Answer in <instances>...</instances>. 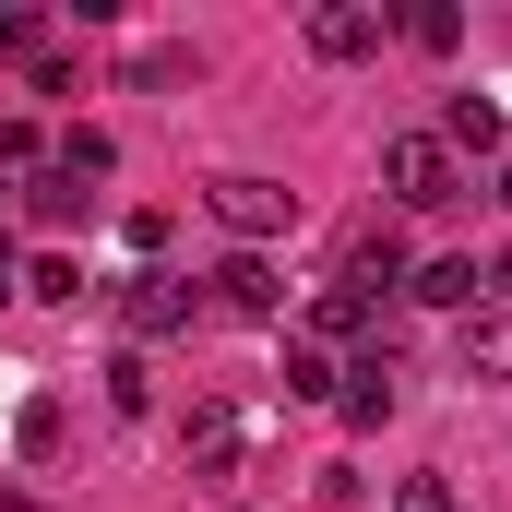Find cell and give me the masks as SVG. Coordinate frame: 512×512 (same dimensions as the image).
Here are the masks:
<instances>
[{"label": "cell", "instance_id": "obj_13", "mask_svg": "<svg viewBox=\"0 0 512 512\" xmlns=\"http://www.w3.org/2000/svg\"><path fill=\"white\" fill-rule=\"evenodd\" d=\"M441 143H453V155H489V143H501V108H489V96H453V108H441Z\"/></svg>", "mask_w": 512, "mask_h": 512}, {"label": "cell", "instance_id": "obj_24", "mask_svg": "<svg viewBox=\"0 0 512 512\" xmlns=\"http://www.w3.org/2000/svg\"><path fill=\"white\" fill-rule=\"evenodd\" d=\"M501 215H512V167H501Z\"/></svg>", "mask_w": 512, "mask_h": 512}, {"label": "cell", "instance_id": "obj_17", "mask_svg": "<svg viewBox=\"0 0 512 512\" xmlns=\"http://www.w3.org/2000/svg\"><path fill=\"white\" fill-rule=\"evenodd\" d=\"M286 405H334V358L322 346H286Z\"/></svg>", "mask_w": 512, "mask_h": 512}, {"label": "cell", "instance_id": "obj_10", "mask_svg": "<svg viewBox=\"0 0 512 512\" xmlns=\"http://www.w3.org/2000/svg\"><path fill=\"white\" fill-rule=\"evenodd\" d=\"M24 215H36V227H84V215H96V191H84L72 167H36V179H24Z\"/></svg>", "mask_w": 512, "mask_h": 512}, {"label": "cell", "instance_id": "obj_20", "mask_svg": "<svg viewBox=\"0 0 512 512\" xmlns=\"http://www.w3.org/2000/svg\"><path fill=\"white\" fill-rule=\"evenodd\" d=\"M24 48H36V12H24V0H0V60H24Z\"/></svg>", "mask_w": 512, "mask_h": 512}, {"label": "cell", "instance_id": "obj_6", "mask_svg": "<svg viewBox=\"0 0 512 512\" xmlns=\"http://www.w3.org/2000/svg\"><path fill=\"white\" fill-rule=\"evenodd\" d=\"M298 36H310V60H370V48H382V12H370V0H310Z\"/></svg>", "mask_w": 512, "mask_h": 512}, {"label": "cell", "instance_id": "obj_9", "mask_svg": "<svg viewBox=\"0 0 512 512\" xmlns=\"http://www.w3.org/2000/svg\"><path fill=\"white\" fill-rule=\"evenodd\" d=\"M405 298H429V310H489V274H477L465 251H441V262H417V286H405Z\"/></svg>", "mask_w": 512, "mask_h": 512}, {"label": "cell", "instance_id": "obj_5", "mask_svg": "<svg viewBox=\"0 0 512 512\" xmlns=\"http://www.w3.org/2000/svg\"><path fill=\"white\" fill-rule=\"evenodd\" d=\"M393 405H405V358H393V346H370V358L334 370V417H346V429H382Z\"/></svg>", "mask_w": 512, "mask_h": 512}, {"label": "cell", "instance_id": "obj_11", "mask_svg": "<svg viewBox=\"0 0 512 512\" xmlns=\"http://www.w3.org/2000/svg\"><path fill=\"white\" fill-rule=\"evenodd\" d=\"M465 382H512V310H465Z\"/></svg>", "mask_w": 512, "mask_h": 512}, {"label": "cell", "instance_id": "obj_22", "mask_svg": "<svg viewBox=\"0 0 512 512\" xmlns=\"http://www.w3.org/2000/svg\"><path fill=\"white\" fill-rule=\"evenodd\" d=\"M489 310H512V251H501V262H489Z\"/></svg>", "mask_w": 512, "mask_h": 512}, {"label": "cell", "instance_id": "obj_14", "mask_svg": "<svg viewBox=\"0 0 512 512\" xmlns=\"http://www.w3.org/2000/svg\"><path fill=\"white\" fill-rule=\"evenodd\" d=\"M405 36H417L429 60H453V48H465V12H453V0H417V12H405Z\"/></svg>", "mask_w": 512, "mask_h": 512}, {"label": "cell", "instance_id": "obj_12", "mask_svg": "<svg viewBox=\"0 0 512 512\" xmlns=\"http://www.w3.org/2000/svg\"><path fill=\"white\" fill-rule=\"evenodd\" d=\"M48 167H72L84 191H108V167H120V143H108L96 120H72V131H60V155H48Z\"/></svg>", "mask_w": 512, "mask_h": 512}, {"label": "cell", "instance_id": "obj_19", "mask_svg": "<svg viewBox=\"0 0 512 512\" xmlns=\"http://www.w3.org/2000/svg\"><path fill=\"white\" fill-rule=\"evenodd\" d=\"M143 393H155V370H143V358H108V405H120V417H143Z\"/></svg>", "mask_w": 512, "mask_h": 512}, {"label": "cell", "instance_id": "obj_16", "mask_svg": "<svg viewBox=\"0 0 512 512\" xmlns=\"http://www.w3.org/2000/svg\"><path fill=\"white\" fill-rule=\"evenodd\" d=\"M24 298H48V310L84 298V262H72V251H36V262H24Z\"/></svg>", "mask_w": 512, "mask_h": 512}, {"label": "cell", "instance_id": "obj_15", "mask_svg": "<svg viewBox=\"0 0 512 512\" xmlns=\"http://www.w3.org/2000/svg\"><path fill=\"white\" fill-rule=\"evenodd\" d=\"M60 429H72V417H60V405H48V393H36V405H24V417H12V453H24V465H48V453H60Z\"/></svg>", "mask_w": 512, "mask_h": 512}, {"label": "cell", "instance_id": "obj_1", "mask_svg": "<svg viewBox=\"0 0 512 512\" xmlns=\"http://www.w3.org/2000/svg\"><path fill=\"white\" fill-rule=\"evenodd\" d=\"M382 191L405 215H441V203H465V155H453L441 131H393L382 143Z\"/></svg>", "mask_w": 512, "mask_h": 512}, {"label": "cell", "instance_id": "obj_8", "mask_svg": "<svg viewBox=\"0 0 512 512\" xmlns=\"http://www.w3.org/2000/svg\"><path fill=\"white\" fill-rule=\"evenodd\" d=\"M358 334H370V286H346V274H334V286L310 298V346L334 358V346H358Z\"/></svg>", "mask_w": 512, "mask_h": 512}, {"label": "cell", "instance_id": "obj_2", "mask_svg": "<svg viewBox=\"0 0 512 512\" xmlns=\"http://www.w3.org/2000/svg\"><path fill=\"white\" fill-rule=\"evenodd\" d=\"M203 203H215V227H227L239 251H262V239H286V227H298V191H286V179H251V167H239V179H215Z\"/></svg>", "mask_w": 512, "mask_h": 512}, {"label": "cell", "instance_id": "obj_3", "mask_svg": "<svg viewBox=\"0 0 512 512\" xmlns=\"http://www.w3.org/2000/svg\"><path fill=\"white\" fill-rule=\"evenodd\" d=\"M191 310H203V286H191V274H167V262H143V274L120 286V322L143 334V346H155V334H191Z\"/></svg>", "mask_w": 512, "mask_h": 512}, {"label": "cell", "instance_id": "obj_4", "mask_svg": "<svg viewBox=\"0 0 512 512\" xmlns=\"http://www.w3.org/2000/svg\"><path fill=\"white\" fill-rule=\"evenodd\" d=\"M203 298H215L227 322H286V274H274L262 251H227L215 274H203Z\"/></svg>", "mask_w": 512, "mask_h": 512}, {"label": "cell", "instance_id": "obj_23", "mask_svg": "<svg viewBox=\"0 0 512 512\" xmlns=\"http://www.w3.org/2000/svg\"><path fill=\"white\" fill-rule=\"evenodd\" d=\"M12 286H24V262H12V239H0V298H12Z\"/></svg>", "mask_w": 512, "mask_h": 512}, {"label": "cell", "instance_id": "obj_7", "mask_svg": "<svg viewBox=\"0 0 512 512\" xmlns=\"http://www.w3.org/2000/svg\"><path fill=\"white\" fill-rule=\"evenodd\" d=\"M239 441H251V429H239V405H191V429H179V453H191V477H203V489H215V477H239Z\"/></svg>", "mask_w": 512, "mask_h": 512}, {"label": "cell", "instance_id": "obj_18", "mask_svg": "<svg viewBox=\"0 0 512 512\" xmlns=\"http://www.w3.org/2000/svg\"><path fill=\"white\" fill-rule=\"evenodd\" d=\"M0 167H24V179H36V167H48V131H36V120H0Z\"/></svg>", "mask_w": 512, "mask_h": 512}, {"label": "cell", "instance_id": "obj_21", "mask_svg": "<svg viewBox=\"0 0 512 512\" xmlns=\"http://www.w3.org/2000/svg\"><path fill=\"white\" fill-rule=\"evenodd\" d=\"M393 512H453V477H405V501Z\"/></svg>", "mask_w": 512, "mask_h": 512}]
</instances>
